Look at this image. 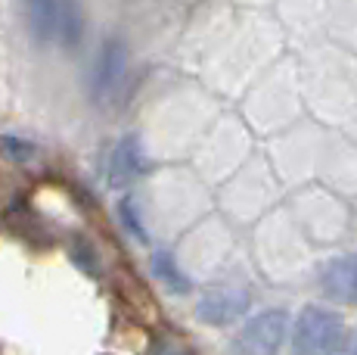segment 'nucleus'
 Instances as JSON below:
<instances>
[{
  "mask_svg": "<svg viewBox=\"0 0 357 355\" xmlns=\"http://www.w3.org/2000/svg\"><path fill=\"white\" fill-rule=\"evenodd\" d=\"M0 147H3V153L10 156L13 162H25V159H31L34 156V147L29 140H19V138H3L0 140Z\"/></svg>",
  "mask_w": 357,
  "mask_h": 355,
  "instance_id": "obj_9",
  "label": "nucleus"
},
{
  "mask_svg": "<svg viewBox=\"0 0 357 355\" xmlns=\"http://www.w3.org/2000/svg\"><path fill=\"white\" fill-rule=\"evenodd\" d=\"M348 327L339 312L326 305H305L292 327V355H345Z\"/></svg>",
  "mask_w": 357,
  "mask_h": 355,
  "instance_id": "obj_1",
  "label": "nucleus"
},
{
  "mask_svg": "<svg viewBox=\"0 0 357 355\" xmlns=\"http://www.w3.org/2000/svg\"><path fill=\"white\" fill-rule=\"evenodd\" d=\"M153 275L159 277L162 287H168V290L177 293V296L190 293V277H187V271L177 265V259L171 256L168 249H155V252H153Z\"/></svg>",
  "mask_w": 357,
  "mask_h": 355,
  "instance_id": "obj_7",
  "label": "nucleus"
},
{
  "mask_svg": "<svg viewBox=\"0 0 357 355\" xmlns=\"http://www.w3.org/2000/svg\"><path fill=\"white\" fill-rule=\"evenodd\" d=\"M249 305H252V296L243 287H230V284L208 287L196 299V318L208 327H227V324H236L249 312Z\"/></svg>",
  "mask_w": 357,
  "mask_h": 355,
  "instance_id": "obj_3",
  "label": "nucleus"
},
{
  "mask_svg": "<svg viewBox=\"0 0 357 355\" xmlns=\"http://www.w3.org/2000/svg\"><path fill=\"white\" fill-rule=\"evenodd\" d=\"M31 3H34V0H31Z\"/></svg>",
  "mask_w": 357,
  "mask_h": 355,
  "instance_id": "obj_13",
  "label": "nucleus"
},
{
  "mask_svg": "<svg viewBox=\"0 0 357 355\" xmlns=\"http://www.w3.org/2000/svg\"><path fill=\"white\" fill-rule=\"evenodd\" d=\"M289 331L286 309H264L243 324V331L233 337L230 355H280Z\"/></svg>",
  "mask_w": 357,
  "mask_h": 355,
  "instance_id": "obj_2",
  "label": "nucleus"
},
{
  "mask_svg": "<svg viewBox=\"0 0 357 355\" xmlns=\"http://www.w3.org/2000/svg\"><path fill=\"white\" fill-rule=\"evenodd\" d=\"M102 355H106V352H102Z\"/></svg>",
  "mask_w": 357,
  "mask_h": 355,
  "instance_id": "obj_12",
  "label": "nucleus"
},
{
  "mask_svg": "<svg viewBox=\"0 0 357 355\" xmlns=\"http://www.w3.org/2000/svg\"><path fill=\"white\" fill-rule=\"evenodd\" d=\"M149 355H187V349L181 343H174V340H155Z\"/></svg>",
  "mask_w": 357,
  "mask_h": 355,
  "instance_id": "obj_10",
  "label": "nucleus"
},
{
  "mask_svg": "<svg viewBox=\"0 0 357 355\" xmlns=\"http://www.w3.org/2000/svg\"><path fill=\"white\" fill-rule=\"evenodd\" d=\"M125 72H128V50L121 41L109 38L100 44L97 59H93V72H91V94L97 103H109L119 94V87L125 85Z\"/></svg>",
  "mask_w": 357,
  "mask_h": 355,
  "instance_id": "obj_4",
  "label": "nucleus"
},
{
  "mask_svg": "<svg viewBox=\"0 0 357 355\" xmlns=\"http://www.w3.org/2000/svg\"><path fill=\"white\" fill-rule=\"evenodd\" d=\"M119 215H121V224L130 231V234L137 237L140 243H146L149 240V234H146V224H143V218L140 212H137V203L130 200V196H125V200L119 203Z\"/></svg>",
  "mask_w": 357,
  "mask_h": 355,
  "instance_id": "obj_8",
  "label": "nucleus"
},
{
  "mask_svg": "<svg viewBox=\"0 0 357 355\" xmlns=\"http://www.w3.org/2000/svg\"><path fill=\"white\" fill-rule=\"evenodd\" d=\"M345 355H357V333H354V340H351V346H348Z\"/></svg>",
  "mask_w": 357,
  "mask_h": 355,
  "instance_id": "obj_11",
  "label": "nucleus"
},
{
  "mask_svg": "<svg viewBox=\"0 0 357 355\" xmlns=\"http://www.w3.org/2000/svg\"><path fill=\"white\" fill-rule=\"evenodd\" d=\"M317 281L324 296H329L333 303L357 305V252L333 256L329 262H324Z\"/></svg>",
  "mask_w": 357,
  "mask_h": 355,
  "instance_id": "obj_5",
  "label": "nucleus"
},
{
  "mask_svg": "<svg viewBox=\"0 0 357 355\" xmlns=\"http://www.w3.org/2000/svg\"><path fill=\"white\" fill-rule=\"evenodd\" d=\"M146 172V156L137 138H121L109 156V184L112 187H128Z\"/></svg>",
  "mask_w": 357,
  "mask_h": 355,
  "instance_id": "obj_6",
  "label": "nucleus"
}]
</instances>
